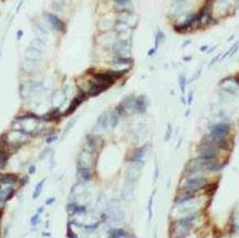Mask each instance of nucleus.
<instances>
[{"instance_id": "obj_1", "label": "nucleus", "mask_w": 239, "mask_h": 238, "mask_svg": "<svg viewBox=\"0 0 239 238\" xmlns=\"http://www.w3.org/2000/svg\"><path fill=\"white\" fill-rule=\"evenodd\" d=\"M208 181H207V178L202 175H198V174H193V175H189L188 178H186V181L184 183V190L186 191V192H195V191H198L199 189H201L203 186L206 185Z\"/></svg>"}, {"instance_id": "obj_2", "label": "nucleus", "mask_w": 239, "mask_h": 238, "mask_svg": "<svg viewBox=\"0 0 239 238\" xmlns=\"http://www.w3.org/2000/svg\"><path fill=\"white\" fill-rule=\"evenodd\" d=\"M203 144H207V145H210L214 147L217 149H226L228 148V141L224 137H220V136H214V135H208L206 137L203 138Z\"/></svg>"}, {"instance_id": "obj_3", "label": "nucleus", "mask_w": 239, "mask_h": 238, "mask_svg": "<svg viewBox=\"0 0 239 238\" xmlns=\"http://www.w3.org/2000/svg\"><path fill=\"white\" fill-rule=\"evenodd\" d=\"M219 155V151L212 146L203 144L199 147V157L204 158V160H217Z\"/></svg>"}, {"instance_id": "obj_4", "label": "nucleus", "mask_w": 239, "mask_h": 238, "mask_svg": "<svg viewBox=\"0 0 239 238\" xmlns=\"http://www.w3.org/2000/svg\"><path fill=\"white\" fill-rule=\"evenodd\" d=\"M111 86L107 84V83H104V82H101V81H97L94 80L93 82L90 83V88L88 90V94L89 97H97V96H99L100 93L103 92V91H106L108 88H110Z\"/></svg>"}, {"instance_id": "obj_5", "label": "nucleus", "mask_w": 239, "mask_h": 238, "mask_svg": "<svg viewBox=\"0 0 239 238\" xmlns=\"http://www.w3.org/2000/svg\"><path fill=\"white\" fill-rule=\"evenodd\" d=\"M45 16H46V19H47V22H50V25H51L54 29L60 32V33H64V32H65V29H66L65 24H64V22H63L60 17H57V16L54 15V14H51V12H46Z\"/></svg>"}, {"instance_id": "obj_6", "label": "nucleus", "mask_w": 239, "mask_h": 238, "mask_svg": "<svg viewBox=\"0 0 239 238\" xmlns=\"http://www.w3.org/2000/svg\"><path fill=\"white\" fill-rule=\"evenodd\" d=\"M131 49V44L128 41H120L112 44L111 51L116 54V56H125L126 53H128Z\"/></svg>"}, {"instance_id": "obj_7", "label": "nucleus", "mask_w": 239, "mask_h": 238, "mask_svg": "<svg viewBox=\"0 0 239 238\" xmlns=\"http://www.w3.org/2000/svg\"><path fill=\"white\" fill-rule=\"evenodd\" d=\"M230 130V126L228 124L220 123L216 124L210 126V135H214V136H220V137H224L227 136Z\"/></svg>"}, {"instance_id": "obj_8", "label": "nucleus", "mask_w": 239, "mask_h": 238, "mask_svg": "<svg viewBox=\"0 0 239 238\" xmlns=\"http://www.w3.org/2000/svg\"><path fill=\"white\" fill-rule=\"evenodd\" d=\"M85 93H83V92H81L80 94H77V97L74 98L73 100L71 101V104H70V106H69V108L66 109V111L64 112V116H69V115H71V114H73L75 110H77V108L80 106V104L84 101V99H85Z\"/></svg>"}, {"instance_id": "obj_9", "label": "nucleus", "mask_w": 239, "mask_h": 238, "mask_svg": "<svg viewBox=\"0 0 239 238\" xmlns=\"http://www.w3.org/2000/svg\"><path fill=\"white\" fill-rule=\"evenodd\" d=\"M43 56V52L38 51V49H34L32 46H28L25 51V59H32V61H38L42 59Z\"/></svg>"}, {"instance_id": "obj_10", "label": "nucleus", "mask_w": 239, "mask_h": 238, "mask_svg": "<svg viewBox=\"0 0 239 238\" xmlns=\"http://www.w3.org/2000/svg\"><path fill=\"white\" fill-rule=\"evenodd\" d=\"M147 110V100L146 97L140 96V97L135 98V111L139 112V114H144Z\"/></svg>"}, {"instance_id": "obj_11", "label": "nucleus", "mask_w": 239, "mask_h": 238, "mask_svg": "<svg viewBox=\"0 0 239 238\" xmlns=\"http://www.w3.org/2000/svg\"><path fill=\"white\" fill-rule=\"evenodd\" d=\"M186 9V0H175L172 5V12L174 15H180Z\"/></svg>"}, {"instance_id": "obj_12", "label": "nucleus", "mask_w": 239, "mask_h": 238, "mask_svg": "<svg viewBox=\"0 0 239 238\" xmlns=\"http://www.w3.org/2000/svg\"><path fill=\"white\" fill-rule=\"evenodd\" d=\"M145 154H146V147L138 148L132 153L129 161L132 162V163H139L140 161H143V158L145 157Z\"/></svg>"}, {"instance_id": "obj_13", "label": "nucleus", "mask_w": 239, "mask_h": 238, "mask_svg": "<svg viewBox=\"0 0 239 238\" xmlns=\"http://www.w3.org/2000/svg\"><path fill=\"white\" fill-rule=\"evenodd\" d=\"M108 126H109V114L108 112H103L100 115V117L97 120V128H100V129H107Z\"/></svg>"}, {"instance_id": "obj_14", "label": "nucleus", "mask_w": 239, "mask_h": 238, "mask_svg": "<svg viewBox=\"0 0 239 238\" xmlns=\"http://www.w3.org/2000/svg\"><path fill=\"white\" fill-rule=\"evenodd\" d=\"M38 69V61L25 59L24 62V70L25 72H35Z\"/></svg>"}, {"instance_id": "obj_15", "label": "nucleus", "mask_w": 239, "mask_h": 238, "mask_svg": "<svg viewBox=\"0 0 239 238\" xmlns=\"http://www.w3.org/2000/svg\"><path fill=\"white\" fill-rule=\"evenodd\" d=\"M60 116H61V114H60L59 109H54V110H52V111L47 112V114H46L45 116H43V117H42V119H43V120H45V121H53V120L59 119Z\"/></svg>"}, {"instance_id": "obj_16", "label": "nucleus", "mask_w": 239, "mask_h": 238, "mask_svg": "<svg viewBox=\"0 0 239 238\" xmlns=\"http://www.w3.org/2000/svg\"><path fill=\"white\" fill-rule=\"evenodd\" d=\"M77 172H79V174H80L82 180H84V181H90L91 180V172H90L89 168H84V166L79 165Z\"/></svg>"}, {"instance_id": "obj_17", "label": "nucleus", "mask_w": 239, "mask_h": 238, "mask_svg": "<svg viewBox=\"0 0 239 238\" xmlns=\"http://www.w3.org/2000/svg\"><path fill=\"white\" fill-rule=\"evenodd\" d=\"M29 46H32L34 49H38V51L43 52V49H45V47H46V44H45V41H43L41 38H34V39L30 41Z\"/></svg>"}, {"instance_id": "obj_18", "label": "nucleus", "mask_w": 239, "mask_h": 238, "mask_svg": "<svg viewBox=\"0 0 239 238\" xmlns=\"http://www.w3.org/2000/svg\"><path fill=\"white\" fill-rule=\"evenodd\" d=\"M17 181V176L14 174L0 175V184H11Z\"/></svg>"}, {"instance_id": "obj_19", "label": "nucleus", "mask_w": 239, "mask_h": 238, "mask_svg": "<svg viewBox=\"0 0 239 238\" xmlns=\"http://www.w3.org/2000/svg\"><path fill=\"white\" fill-rule=\"evenodd\" d=\"M130 1L131 0H114V2H116V8H119L118 10L120 11V12H130V11L127 9V6L130 4Z\"/></svg>"}, {"instance_id": "obj_20", "label": "nucleus", "mask_w": 239, "mask_h": 238, "mask_svg": "<svg viewBox=\"0 0 239 238\" xmlns=\"http://www.w3.org/2000/svg\"><path fill=\"white\" fill-rule=\"evenodd\" d=\"M112 63L114 64H120V65H125V64H132V59L127 57V56H116L114 59L112 61Z\"/></svg>"}, {"instance_id": "obj_21", "label": "nucleus", "mask_w": 239, "mask_h": 238, "mask_svg": "<svg viewBox=\"0 0 239 238\" xmlns=\"http://www.w3.org/2000/svg\"><path fill=\"white\" fill-rule=\"evenodd\" d=\"M118 123H119V116L117 115L116 111H112L111 115H109V125L111 128H114L118 125Z\"/></svg>"}, {"instance_id": "obj_22", "label": "nucleus", "mask_w": 239, "mask_h": 238, "mask_svg": "<svg viewBox=\"0 0 239 238\" xmlns=\"http://www.w3.org/2000/svg\"><path fill=\"white\" fill-rule=\"evenodd\" d=\"M164 39H165V35H164V33H163L161 29H158L157 34H156V36H155V49H157L158 46L164 42Z\"/></svg>"}, {"instance_id": "obj_23", "label": "nucleus", "mask_w": 239, "mask_h": 238, "mask_svg": "<svg viewBox=\"0 0 239 238\" xmlns=\"http://www.w3.org/2000/svg\"><path fill=\"white\" fill-rule=\"evenodd\" d=\"M110 235L111 238H121L124 236H126V233L122 229H114V230H111Z\"/></svg>"}, {"instance_id": "obj_24", "label": "nucleus", "mask_w": 239, "mask_h": 238, "mask_svg": "<svg viewBox=\"0 0 239 238\" xmlns=\"http://www.w3.org/2000/svg\"><path fill=\"white\" fill-rule=\"evenodd\" d=\"M44 182H45V178L44 180H42L41 182L38 183L36 185V188H35V192H34V195H33V198L34 199H36V198H38V195L41 194V191H42V189H43V185H44Z\"/></svg>"}, {"instance_id": "obj_25", "label": "nucleus", "mask_w": 239, "mask_h": 238, "mask_svg": "<svg viewBox=\"0 0 239 238\" xmlns=\"http://www.w3.org/2000/svg\"><path fill=\"white\" fill-rule=\"evenodd\" d=\"M155 197V192L151 195L149 198V201H148V218L152 219V216H153V200H154Z\"/></svg>"}, {"instance_id": "obj_26", "label": "nucleus", "mask_w": 239, "mask_h": 238, "mask_svg": "<svg viewBox=\"0 0 239 238\" xmlns=\"http://www.w3.org/2000/svg\"><path fill=\"white\" fill-rule=\"evenodd\" d=\"M237 49H238V43H235V44L232 45L231 49H229L228 52H227L224 55V57H227V56H232L234 54H235V52H237Z\"/></svg>"}, {"instance_id": "obj_27", "label": "nucleus", "mask_w": 239, "mask_h": 238, "mask_svg": "<svg viewBox=\"0 0 239 238\" xmlns=\"http://www.w3.org/2000/svg\"><path fill=\"white\" fill-rule=\"evenodd\" d=\"M179 83H180L181 91L184 92V89H185V86H186V78H185L184 75H180V78H179Z\"/></svg>"}, {"instance_id": "obj_28", "label": "nucleus", "mask_w": 239, "mask_h": 238, "mask_svg": "<svg viewBox=\"0 0 239 238\" xmlns=\"http://www.w3.org/2000/svg\"><path fill=\"white\" fill-rule=\"evenodd\" d=\"M172 133H173V129H172V125L169 124V126H167V129H166V133H165V137H164V141H169V138L172 136Z\"/></svg>"}, {"instance_id": "obj_29", "label": "nucleus", "mask_w": 239, "mask_h": 238, "mask_svg": "<svg viewBox=\"0 0 239 238\" xmlns=\"http://www.w3.org/2000/svg\"><path fill=\"white\" fill-rule=\"evenodd\" d=\"M36 34L38 36H42V37H43V36H45V37L47 36V32H46L44 28H42L41 26H36Z\"/></svg>"}, {"instance_id": "obj_30", "label": "nucleus", "mask_w": 239, "mask_h": 238, "mask_svg": "<svg viewBox=\"0 0 239 238\" xmlns=\"http://www.w3.org/2000/svg\"><path fill=\"white\" fill-rule=\"evenodd\" d=\"M67 237H69V238H77V236H75V235L73 234V231L71 230L70 227L67 228Z\"/></svg>"}, {"instance_id": "obj_31", "label": "nucleus", "mask_w": 239, "mask_h": 238, "mask_svg": "<svg viewBox=\"0 0 239 238\" xmlns=\"http://www.w3.org/2000/svg\"><path fill=\"white\" fill-rule=\"evenodd\" d=\"M38 215H39V212H38L37 215H35V216L32 218V225H36V223H38Z\"/></svg>"}, {"instance_id": "obj_32", "label": "nucleus", "mask_w": 239, "mask_h": 238, "mask_svg": "<svg viewBox=\"0 0 239 238\" xmlns=\"http://www.w3.org/2000/svg\"><path fill=\"white\" fill-rule=\"evenodd\" d=\"M192 100H193V92H190L189 93V99H188V104H192Z\"/></svg>"}, {"instance_id": "obj_33", "label": "nucleus", "mask_w": 239, "mask_h": 238, "mask_svg": "<svg viewBox=\"0 0 239 238\" xmlns=\"http://www.w3.org/2000/svg\"><path fill=\"white\" fill-rule=\"evenodd\" d=\"M155 52H156V49H149V51H148V53H147V55L148 56H153L155 54Z\"/></svg>"}, {"instance_id": "obj_34", "label": "nucleus", "mask_w": 239, "mask_h": 238, "mask_svg": "<svg viewBox=\"0 0 239 238\" xmlns=\"http://www.w3.org/2000/svg\"><path fill=\"white\" fill-rule=\"evenodd\" d=\"M219 57H220V55L216 56V57H214V59H212V61H211V63H210V65H209V66H211V65H213V64L216 63V62H217V61H218V59H219Z\"/></svg>"}, {"instance_id": "obj_35", "label": "nucleus", "mask_w": 239, "mask_h": 238, "mask_svg": "<svg viewBox=\"0 0 239 238\" xmlns=\"http://www.w3.org/2000/svg\"><path fill=\"white\" fill-rule=\"evenodd\" d=\"M56 138H57V137H56V136H52V137H48V138H47V143H48V144H50V143H52V141H55Z\"/></svg>"}, {"instance_id": "obj_36", "label": "nucleus", "mask_w": 239, "mask_h": 238, "mask_svg": "<svg viewBox=\"0 0 239 238\" xmlns=\"http://www.w3.org/2000/svg\"><path fill=\"white\" fill-rule=\"evenodd\" d=\"M22 37V30H18V32H17V39H20V38Z\"/></svg>"}, {"instance_id": "obj_37", "label": "nucleus", "mask_w": 239, "mask_h": 238, "mask_svg": "<svg viewBox=\"0 0 239 238\" xmlns=\"http://www.w3.org/2000/svg\"><path fill=\"white\" fill-rule=\"evenodd\" d=\"M54 200H55L54 198H51V199H48V200L46 201V205H51V203H53V202H54Z\"/></svg>"}, {"instance_id": "obj_38", "label": "nucleus", "mask_w": 239, "mask_h": 238, "mask_svg": "<svg viewBox=\"0 0 239 238\" xmlns=\"http://www.w3.org/2000/svg\"><path fill=\"white\" fill-rule=\"evenodd\" d=\"M157 175H158V168H157V165H156V168H155V176H154L155 181H156V178H157Z\"/></svg>"}, {"instance_id": "obj_39", "label": "nucleus", "mask_w": 239, "mask_h": 238, "mask_svg": "<svg viewBox=\"0 0 239 238\" xmlns=\"http://www.w3.org/2000/svg\"><path fill=\"white\" fill-rule=\"evenodd\" d=\"M35 171H36V168H35L34 165H33V166H30V168H29V173H30V174H32V173H34Z\"/></svg>"}, {"instance_id": "obj_40", "label": "nucleus", "mask_w": 239, "mask_h": 238, "mask_svg": "<svg viewBox=\"0 0 239 238\" xmlns=\"http://www.w3.org/2000/svg\"><path fill=\"white\" fill-rule=\"evenodd\" d=\"M208 49H209V46H202V47H200V51L201 52H206Z\"/></svg>"}, {"instance_id": "obj_41", "label": "nucleus", "mask_w": 239, "mask_h": 238, "mask_svg": "<svg viewBox=\"0 0 239 238\" xmlns=\"http://www.w3.org/2000/svg\"><path fill=\"white\" fill-rule=\"evenodd\" d=\"M190 42H191V41H190V39H189V41H186V42H184L183 45H182V47H185V46H188L189 43H190Z\"/></svg>"}, {"instance_id": "obj_42", "label": "nucleus", "mask_w": 239, "mask_h": 238, "mask_svg": "<svg viewBox=\"0 0 239 238\" xmlns=\"http://www.w3.org/2000/svg\"><path fill=\"white\" fill-rule=\"evenodd\" d=\"M0 151H1V148H0Z\"/></svg>"}]
</instances>
